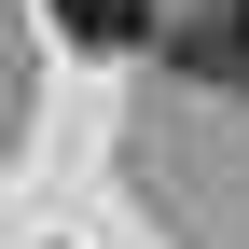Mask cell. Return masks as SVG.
<instances>
[{
  "label": "cell",
  "mask_w": 249,
  "mask_h": 249,
  "mask_svg": "<svg viewBox=\"0 0 249 249\" xmlns=\"http://www.w3.org/2000/svg\"><path fill=\"white\" fill-rule=\"evenodd\" d=\"M180 70H194V83H235V97H249V0H208V14L180 28Z\"/></svg>",
  "instance_id": "obj_1"
},
{
  "label": "cell",
  "mask_w": 249,
  "mask_h": 249,
  "mask_svg": "<svg viewBox=\"0 0 249 249\" xmlns=\"http://www.w3.org/2000/svg\"><path fill=\"white\" fill-rule=\"evenodd\" d=\"M55 28H70L83 55H139L152 42V0H55Z\"/></svg>",
  "instance_id": "obj_2"
}]
</instances>
